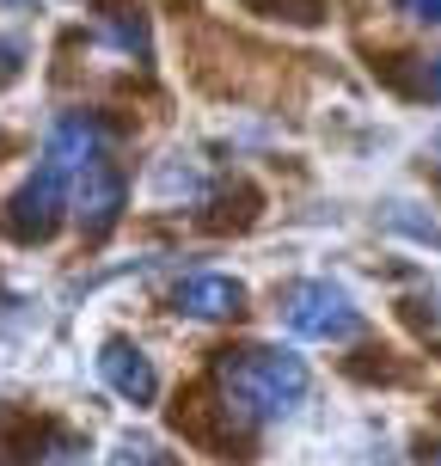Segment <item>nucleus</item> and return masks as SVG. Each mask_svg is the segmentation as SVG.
<instances>
[{"instance_id":"obj_15","label":"nucleus","mask_w":441,"mask_h":466,"mask_svg":"<svg viewBox=\"0 0 441 466\" xmlns=\"http://www.w3.org/2000/svg\"><path fill=\"white\" fill-rule=\"evenodd\" d=\"M0 466H6V461H0Z\"/></svg>"},{"instance_id":"obj_1","label":"nucleus","mask_w":441,"mask_h":466,"mask_svg":"<svg viewBox=\"0 0 441 466\" xmlns=\"http://www.w3.org/2000/svg\"><path fill=\"white\" fill-rule=\"evenodd\" d=\"M215 380H221L227 405L246 423L288 418V411L306 399V362L288 356V350H264V344L227 350V356L215 362Z\"/></svg>"},{"instance_id":"obj_8","label":"nucleus","mask_w":441,"mask_h":466,"mask_svg":"<svg viewBox=\"0 0 441 466\" xmlns=\"http://www.w3.org/2000/svg\"><path fill=\"white\" fill-rule=\"evenodd\" d=\"M398 86L411 98H441V56H429V62H405L398 68Z\"/></svg>"},{"instance_id":"obj_7","label":"nucleus","mask_w":441,"mask_h":466,"mask_svg":"<svg viewBox=\"0 0 441 466\" xmlns=\"http://www.w3.org/2000/svg\"><path fill=\"white\" fill-rule=\"evenodd\" d=\"M172 307L190 313V319H239V307H246V289L233 277H185L172 289Z\"/></svg>"},{"instance_id":"obj_6","label":"nucleus","mask_w":441,"mask_h":466,"mask_svg":"<svg viewBox=\"0 0 441 466\" xmlns=\"http://www.w3.org/2000/svg\"><path fill=\"white\" fill-rule=\"evenodd\" d=\"M98 374H105L116 393L129 399V405H154V393H160V374H154V362H147V356H141L129 338H111V344L98 350Z\"/></svg>"},{"instance_id":"obj_5","label":"nucleus","mask_w":441,"mask_h":466,"mask_svg":"<svg viewBox=\"0 0 441 466\" xmlns=\"http://www.w3.org/2000/svg\"><path fill=\"white\" fill-rule=\"evenodd\" d=\"M44 160L55 166V172L80 178L86 166H98V160H105V123H93L86 111L55 116V123H49V147H44Z\"/></svg>"},{"instance_id":"obj_4","label":"nucleus","mask_w":441,"mask_h":466,"mask_svg":"<svg viewBox=\"0 0 441 466\" xmlns=\"http://www.w3.org/2000/svg\"><path fill=\"white\" fill-rule=\"evenodd\" d=\"M123 178H116V166H86L80 172V190H74V221H80V233L86 239H105V233L123 221Z\"/></svg>"},{"instance_id":"obj_14","label":"nucleus","mask_w":441,"mask_h":466,"mask_svg":"<svg viewBox=\"0 0 441 466\" xmlns=\"http://www.w3.org/2000/svg\"><path fill=\"white\" fill-rule=\"evenodd\" d=\"M436 166H441V136H436Z\"/></svg>"},{"instance_id":"obj_11","label":"nucleus","mask_w":441,"mask_h":466,"mask_svg":"<svg viewBox=\"0 0 441 466\" xmlns=\"http://www.w3.org/2000/svg\"><path fill=\"white\" fill-rule=\"evenodd\" d=\"M37 466H93V461H86V448H80V442H55Z\"/></svg>"},{"instance_id":"obj_3","label":"nucleus","mask_w":441,"mask_h":466,"mask_svg":"<svg viewBox=\"0 0 441 466\" xmlns=\"http://www.w3.org/2000/svg\"><path fill=\"white\" fill-rule=\"evenodd\" d=\"M62 209H74L68 203V172H55V166L44 160V172L6 203V233H13L19 246H37V239H49V233L62 228Z\"/></svg>"},{"instance_id":"obj_13","label":"nucleus","mask_w":441,"mask_h":466,"mask_svg":"<svg viewBox=\"0 0 441 466\" xmlns=\"http://www.w3.org/2000/svg\"><path fill=\"white\" fill-rule=\"evenodd\" d=\"M417 466H441V448H436V442H423V448H417Z\"/></svg>"},{"instance_id":"obj_12","label":"nucleus","mask_w":441,"mask_h":466,"mask_svg":"<svg viewBox=\"0 0 441 466\" xmlns=\"http://www.w3.org/2000/svg\"><path fill=\"white\" fill-rule=\"evenodd\" d=\"M405 19H417V25H441V0H393Z\"/></svg>"},{"instance_id":"obj_9","label":"nucleus","mask_w":441,"mask_h":466,"mask_svg":"<svg viewBox=\"0 0 441 466\" xmlns=\"http://www.w3.org/2000/svg\"><path fill=\"white\" fill-rule=\"evenodd\" d=\"M270 6H276V19H295V25H319V13H326L319 0H270Z\"/></svg>"},{"instance_id":"obj_10","label":"nucleus","mask_w":441,"mask_h":466,"mask_svg":"<svg viewBox=\"0 0 441 466\" xmlns=\"http://www.w3.org/2000/svg\"><path fill=\"white\" fill-rule=\"evenodd\" d=\"M129 466H178V454H165L160 442H129Z\"/></svg>"},{"instance_id":"obj_2","label":"nucleus","mask_w":441,"mask_h":466,"mask_svg":"<svg viewBox=\"0 0 441 466\" xmlns=\"http://www.w3.org/2000/svg\"><path fill=\"white\" fill-rule=\"evenodd\" d=\"M282 319L295 338H313V344H344L362 331V313L349 307L344 289H331V282H295L288 295H282Z\"/></svg>"}]
</instances>
